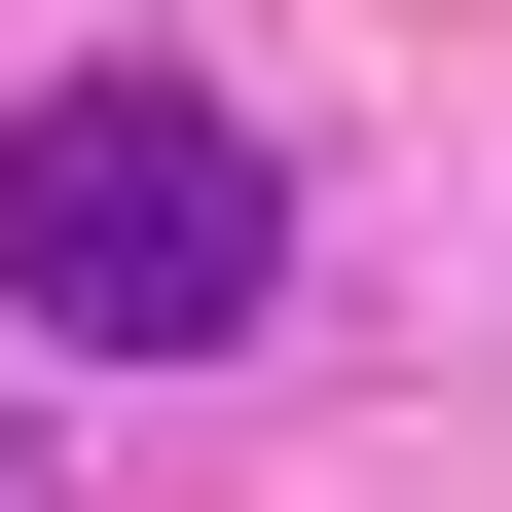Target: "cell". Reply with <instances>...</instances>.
<instances>
[{
	"label": "cell",
	"mask_w": 512,
	"mask_h": 512,
	"mask_svg": "<svg viewBox=\"0 0 512 512\" xmlns=\"http://www.w3.org/2000/svg\"><path fill=\"white\" fill-rule=\"evenodd\" d=\"M256 293H293V183H256L220 74H37V110H0V330H74V366H220Z\"/></svg>",
	"instance_id": "6da1fadb"
},
{
	"label": "cell",
	"mask_w": 512,
	"mask_h": 512,
	"mask_svg": "<svg viewBox=\"0 0 512 512\" xmlns=\"http://www.w3.org/2000/svg\"><path fill=\"white\" fill-rule=\"evenodd\" d=\"M0 512H37V403H0Z\"/></svg>",
	"instance_id": "7a4b0ae2"
}]
</instances>
